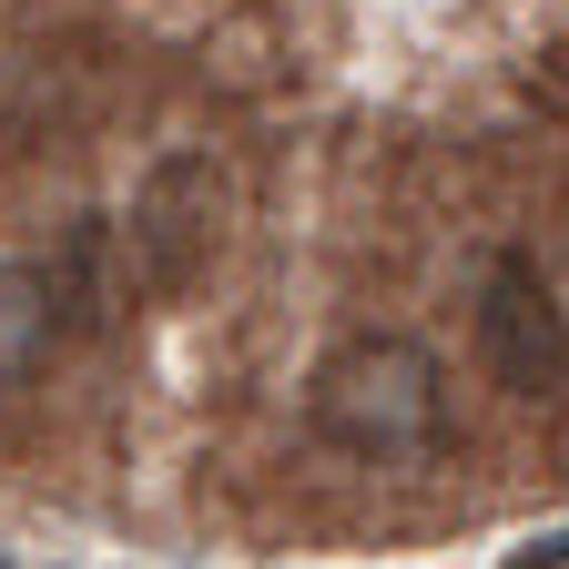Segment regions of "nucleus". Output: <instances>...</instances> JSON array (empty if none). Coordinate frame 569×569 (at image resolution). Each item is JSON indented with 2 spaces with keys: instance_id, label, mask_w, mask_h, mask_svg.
I'll list each match as a JSON object with an SVG mask.
<instances>
[{
  "instance_id": "obj_1",
  "label": "nucleus",
  "mask_w": 569,
  "mask_h": 569,
  "mask_svg": "<svg viewBox=\"0 0 569 569\" xmlns=\"http://www.w3.org/2000/svg\"><path fill=\"white\" fill-rule=\"evenodd\" d=\"M306 417L326 448L367 458V468H417L448 448V367L417 336H346L316 356Z\"/></svg>"
},
{
  "instance_id": "obj_2",
  "label": "nucleus",
  "mask_w": 569,
  "mask_h": 569,
  "mask_svg": "<svg viewBox=\"0 0 569 569\" xmlns=\"http://www.w3.org/2000/svg\"><path fill=\"white\" fill-rule=\"evenodd\" d=\"M478 367L519 407H549L569 387V306L539 274V254H519V244H498L478 264Z\"/></svg>"
},
{
  "instance_id": "obj_3",
  "label": "nucleus",
  "mask_w": 569,
  "mask_h": 569,
  "mask_svg": "<svg viewBox=\"0 0 569 569\" xmlns=\"http://www.w3.org/2000/svg\"><path fill=\"white\" fill-rule=\"evenodd\" d=\"M224 213H234L224 163L213 153H163L153 173H142V193H132V224H122L132 284L142 296H183V284L224 254Z\"/></svg>"
},
{
  "instance_id": "obj_4",
  "label": "nucleus",
  "mask_w": 569,
  "mask_h": 569,
  "mask_svg": "<svg viewBox=\"0 0 569 569\" xmlns=\"http://www.w3.org/2000/svg\"><path fill=\"white\" fill-rule=\"evenodd\" d=\"M61 326H71V274L61 264H0V397L41 377Z\"/></svg>"
},
{
  "instance_id": "obj_5",
  "label": "nucleus",
  "mask_w": 569,
  "mask_h": 569,
  "mask_svg": "<svg viewBox=\"0 0 569 569\" xmlns=\"http://www.w3.org/2000/svg\"><path fill=\"white\" fill-rule=\"evenodd\" d=\"M519 569H569V529H549V539H529V549H519Z\"/></svg>"
}]
</instances>
